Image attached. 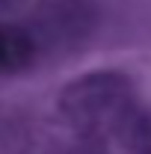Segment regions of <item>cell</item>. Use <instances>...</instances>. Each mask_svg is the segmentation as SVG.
<instances>
[{
	"instance_id": "cell-1",
	"label": "cell",
	"mask_w": 151,
	"mask_h": 154,
	"mask_svg": "<svg viewBox=\"0 0 151 154\" xmlns=\"http://www.w3.org/2000/svg\"><path fill=\"white\" fill-rule=\"evenodd\" d=\"M136 86L122 71H92L71 80L59 95V116L80 142L122 148L142 119Z\"/></svg>"
},
{
	"instance_id": "cell-2",
	"label": "cell",
	"mask_w": 151,
	"mask_h": 154,
	"mask_svg": "<svg viewBox=\"0 0 151 154\" xmlns=\"http://www.w3.org/2000/svg\"><path fill=\"white\" fill-rule=\"evenodd\" d=\"M36 59V42L21 27L0 24V74H18Z\"/></svg>"
},
{
	"instance_id": "cell-3",
	"label": "cell",
	"mask_w": 151,
	"mask_h": 154,
	"mask_svg": "<svg viewBox=\"0 0 151 154\" xmlns=\"http://www.w3.org/2000/svg\"><path fill=\"white\" fill-rule=\"evenodd\" d=\"M122 151L128 154H151V113L145 110L142 119L136 122V128L131 131V136L125 139Z\"/></svg>"
},
{
	"instance_id": "cell-4",
	"label": "cell",
	"mask_w": 151,
	"mask_h": 154,
	"mask_svg": "<svg viewBox=\"0 0 151 154\" xmlns=\"http://www.w3.org/2000/svg\"><path fill=\"white\" fill-rule=\"evenodd\" d=\"M65 154H128L122 151V148H116V145H101V142H80L77 139L74 148H68Z\"/></svg>"
}]
</instances>
